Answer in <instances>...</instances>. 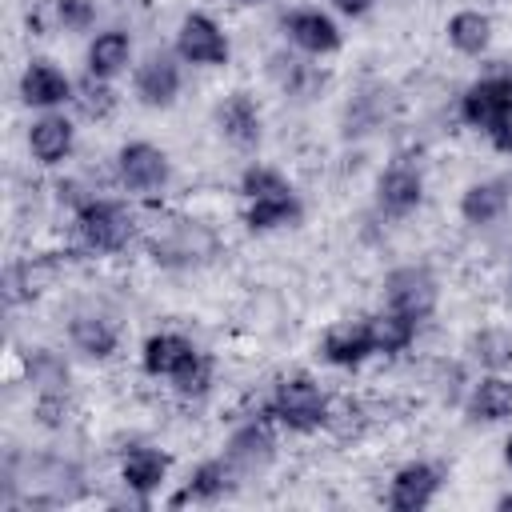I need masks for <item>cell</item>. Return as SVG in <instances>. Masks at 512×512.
Masks as SVG:
<instances>
[{"mask_svg": "<svg viewBox=\"0 0 512 512\" xmlns=\"http://www.w3.org/2000/svg\"><path fill=\"white\" fill-rule=\"evenodd\" d=\"M284 32L296 48L312 52V56H324V52H336L340 48V28L332 16H324L320 8H300L284 20Z\"/></svg>", "mask_w": 512, "mask_h": 512, "instance_id": "4fadbf2b", "label": "cell"}, {"mask_svg": "<svg viewBox=\"0 0 512 512\" xmlns=\"http://www.w3.org/2000/svg\"><path fill=\"white\" fill-rule=\"evenodd\" d=\"M460 116L472 128H480L492 140V148L512 152V76L496 72L476 80L460 100Z\"/></svg>", "mask_w": 512, "mask_h": 512, "instance_id": "3957f363", "label": "cell"}, {"mask_svg": "<svg viewBox=\"0 0 512 512\" xmlns=\"http://www.w3.org/2000/svg\"><path fill=\"white\" fill-rule=\"evenodd\" d=\"M228 480H232L228 460H208V464H200V468L188 476V484H184L168 504L180 508V504H208V500H220L224 488H228Z\"/></svg>", "mask_w": 512, "mask_h": 512, "instance_id": "7402d4cb", "label": "cell"}, {"mask_svg": "<svg viewBox=\"0 0 512 512\" xmlns=\"http://www.w3.org/2000/svg\"><path fill=\"white\" fill-rule=\"evenodd\" d=\"M272 72H276L280 88H288L296 96H304L316 84V68L304 64V60H292V56H272Z\"/></svg>", "mask_w": 512, "mask_h": 512, "instance_id": "f1b7e54d", "label": "cell"}, {"mask_svg": "<svg viewBox=\"0 0 512 512\" xmlns=\"http://www.w3.org/2000/svg\"><path fill=\"white\" fill-rule=\"evenodd\" d=\"M116 168H120V180L132 188V192H160L172 176L168 168V156L148 144V140H132L116 152Z\"/></svg>", "mask_w": 512, "mask_h": 512, "instance_id": "9c48e42d", "label": "cell"}, {"mask_svg": "<svg viewBox=\"0 0 512 512\" xmlns=\"http://www.w3.org/2000/svg\"><path fill=\"white\" fill-rule=\"evenodd\" d=\"M340 12H348V16H364L368 8H372V0H332Z\"/></svg>", "mask_w": 512, "mask_h": 512, "instance_id": "1f68e13d", "label": "cell"}, {"mask_svg": "<svg viewBox=\"0 0 512 512\" xmlns=\"http://www.w3.org/2000/svg\"><path fill=\"white\" fill-rule=\"evenodd\" d=\"M240 4H260V0H240Z\"/></svg>", "mask_w": 512, "mask_h": 512, "instance_id": "e575fe53", "label": "cell"}, {"mask_svg": "<svg viewBox=\"0 0 512 512\" xmlns=\"http://www.w3.org/2000/svg\"><path fill=\"white\" fill-rule=\"evenodd\" d=\"M180 92V64L168 52H152L140 68H136V96L152 108H168Z\"/></svg>", "mask_w": 512, "mask_h": 512, "instance_id": "5bb4252c", "label": "cell"}, {"mask_svg": "<svg viewBox=\"0 0 512 512\" xmlns=\"http://www.w3.org/2000/svg\"><path fill=\"white\" fill-rule=\"evenodd\" d=\"M72 140H76V132L64 116H40L28 128V148L40 164H60L72 152Z\"/></svg>", "mask_w": 512, "mask_h": 512, "instance_id": "ac0fdd59", "label": "cell"}, {"mask_svg": "<svg viewBox=\"0 0 512 512\" xmlns=\"http://www.w3.org/2000/svg\"><path fill=\"white\" fill-rule=\"evenodd\" d=\"M56 16H60L64 28L84 32V28L96 20V4H92V0H56Z\"/></svg>", "mask_w": 512, "mask_h": 512, "instance_id": "4dcf8cb0", "label": "cell"}, {"mask_svg": "<svg viewBox=\"0 0 512 512\" xmlns=\"http://www.w3.org/2000/svg\"><path fill=\"white\" fill-rule=\"evenodd\" d=\"M68 336H72V344L84 352V356H92V360H104V356H112L116 352V324L108 320V316H100V312H80V316H72V324H68Z\"/></svg>", "mask_w": 512, "mask_h": 512, "instance_id": "d6986e66", "label": "cell"}, {"mask_svg": "<svg viewBox=\"0 0 512 512\" xmlns=\"http://www.w3.org/2000/svg\"><path fill=\"white\" fill-rule=\"evenodd\" d=\"M272 416L292 432H316L328 424V400L308 372H292L272 392Z\"/></svg>", "mask_w": 512, "mask_h": 512, "instance_id": "5b68a950", "label": "cell"}, {"mask_svg": "<svg viewBox=\"0 0 512 512\" xmlns=\"http://www.w3.org/2000/svg\"><path fill=\"white\" fill-rule=\"evenodd\" d=\"M488 40H492V20L484 16V12H456L452 20H448V44L456 48V52H464V56H480L484 48H488Z\"/></svg>", "mask_w": 512, "mask_h": 512, "instance_id": "d4e9b609", "label": "cell"}, {"mask_svg": "<svg viewBox=\"0 0 512 512\" xmlns=\"http://www.w3.org/2000/svg\"><path fill=\"white\" fill-rule=\"evenodd\" d=\"M152 256L156 264L164 268H192V264H204L216 256V232L200 220H188V216H176L168 224L156 228L152 236Z\"/></svg>", "mask_w": 512, "mask_h": 512, "instance_id": "277c9868", "label": "cell"}, {"mask_svg": "<svg viewBox=\"0 0 512 512\" xmlns=\"http://www.w3.org/2000/svg\"><path fill=\"white\" fill-rule=\"evenodd\" d=\"M320 352H324V360H328V364H336V368H356V364H364V360L376 352L372 316L344 320V324L328 328V336H324Z\"/></svg>", "mask_w": 512, "mask_h": 512, "instance_id": "30bf717a", "label": "cell"}, {"mask_svg": "<svg viewBox=\"0 0 512 512\" xmlns=\"http://www.w3.org/2000/svg\"><path fill=\"white\" fill-rule=\"evenodd\" d=\"M504 460H508V468H512V436H508V444H504Z\"/></svg>", "mask_w": 512, "mask_h": 512, "instance_id": "836d02e7", "label": "cell"}, {"mask_svg": "<svg viewBox=\"0 0 512 512\" xmlns=\"http://www.w3.org/2000/svg\"><path fill=\"white\" fill-rule=\"evenodd\" d=\"M72 100L80 104V112H84L88 120L108 116V112H112V104H116V96H112L108 80H100V76H92V72H88V80L76 88V96H72Z\"/></svg>", "mask_w": 512, "mask_h": 512, "instance_id": "4316f807", "label": "cell"}, {"mask_svg": "<svg viewBox=\"0 0 512 512\" xmlns=\"http://www.w3.org/2000/svg\"><path fill=\"white\" fill-rule=\"evenodd\" d=\"M472 356L488 368H504V364H512V336L508 332H480V336H472Z\"/></svg>", "mask_w": 512, "mask_h": 512, "instance_id": "f546056e", "label": "cell"}, {"mask_svg": "<svg viewBox=\"0 0 512 512\" xmlns=\"http://www.w3.org/2000/svg\"><path fill=\"white\" fill-rule=\"evenodd\" d=\"M140 360H144V372L148 376H168L180 396H200L212 384V360L192 340H184L180 332H156V336H148Z\"/></svg>", "mask_w": 512, "mask_h": 512, "instance_id": "6da1fadb", "label": "cell"}, {"mask_svg": "<svg viewBox=\"0 0 512 512\" xmlns=\"http://www.w3.org/2000/svg\"><path fill=\"white\" fill-rule=\"evenodd\" d=\"M384 300H388L392 312H400V316L420 324L436 308V280H432L428 268H396L384 280Z\"/></svg>", "mask_w": 512, "mask_h": 512, "instance_id": "ba28073f", "label": "cell"}, {"mask_svg": "<svg viewBox=\"0 0 512 512\" xmlns=\"http://www.w3.org/2000/svg\"><path fill=\"white\" fill-rule=\"evenodd\" d=\"M164 476H168V456L164 452H156V448H128V456L120 464V480L132 492L148 496V492H156L164 484Z\"/></svg>", "mask_w": 512, "mask_h": 512, "instance_id": "ffe728a7", "label": "cell"}, {"mask_svg": "<svg viewBox=\"0 0 512 512\" xmlns=\"http://www.w3.org/2000/svg\"><path fill=\"white\" fill-rule=\"evenodd\" d=\"M216 124H220V132H224L232 144H240V148H252V144L260 140V108H256V100H252L248 92H232V96L216 108Z\"/></svg>", "mask_w": 512, "mask_h": 512, "instance_id": "2e32d148", "label": "cell"}, {"mask_svg": "<svg viewBox=\"0 0 512 512\" xmlns=\"http://www.w3.org/2000/svg\"><path fill=\"white\" fill-rule=\"evenodd\" d=\"M436 488H440V472L432 464H404L388 484V504L396 512H420L436 500Z\"/></svg>", "mask_w": 512, "mask_h": 512, "instance_id": "7c38bea8", "label": "cell"}, {"mask_svg": "<svg viewBox=\"0 0 512 512\" xmlns=\"http://www.w3.org/2000/svg\"><path fill=\"white\" fill-rule=\"evenodd\" d=\"M28 372H32V380L40 384V396H60V392H64L68 368H64L52 352H36V356L28 360Z\"/></svg>", "mask_w": 512, "mask_h": 512, "instance_id": "83f0119b", "label": "cell"}, {"mask_svg": "<svg viewBox=\"0 0 512 512\" xmlns=\"http://www.w3.org/2000/svg\"><path fill=\"white\" fill-rule=\"evenodd\" d=\"M176 56L188 60V64H204V68H216V64H228V36L220 32V24L204 12H192L180 20V32H176Z\"/></svg>", "mask_w": 512, "mask_h": 512, "instance_id": "52a82bcc", "label": "cell"}, {"mask_svg": "<svg viewBox=\"0 0 512 512\" xmlns=\"http://www.w3.org/2000/svg\"><path fill=\"white\" fill-rule=\"evenodd\" d=\"M508 208V180H480L468 184V192L460 196V216L468 224H492L496 216H504Z\"/></svg>", "mask_w": 512, "mask_h": 512, "instance_id": "44dd1931", "label": "cell"}, {"mask_svg": "<svg viewBox=\"0 0 512 512\" xmlns=\"http://www.w3.org/2000/svg\"><path fill=\"white\" fill-rule=\"evenodd\" d=\"M508 292H512V280H508Z\"/></svg>", "mask_w": 512, "mask_h": 512, "instance_id": "d590c367", "label": "cell"}, {"mask_svg": "<svg viewBox=\"0 0 512 512\" xmlns=\"http://www.w3.org/2000/svg\"><path fill=\"white\" fill-rule=\"evenodd\" d=\"M496 508H512V492H508V496H500V500H496Z\"/></svg>", "mask_w": 512, "mask_h": 512, "instance_id": "d6a6232c", "label": "cell"}, {"mask_svg": "<svg viewBox=\"0 0 512 512\" xmlns=\"http://www.w3.org/2000/svg\"><path fill=\"white\" fill-rule=\"evenodd\" d=\"M468 416L496 424L512 416V380L508 376H484L468 396Z\"/></svg>", "mask_w": 512, "mask_h": 512, "instance_id": "603a6c76", "label": "cell"}, {"mask_svg": "<svg viewBox=\"0 0 512 512\" xmlns=\"http://www.w3.org/2000/svg\"><path fill=\"white\" fill-rule=\"evenodd\" d=\"M240 192L248 196V228L252 232H272V228H288L300 220V200L292 192V184L276 172V168H264V164H252L240 180Z\"/></svg>", "mask_w": 512, "mask_h": 512, "instance_id": "7a4b0ae2", "label": "cell"}, {"mask_svg": "<svg viewBox=\"0 0 512 512\" xmlns=\"http://www.w3.org/2000/svg\"><path fill=\"white\" fill-rule=\"evenodd\" d=\"M424 196V180H420V168H412L408 160H396L380 172V184H376V200L388 216H408Z\"/></svg>", "mask_w": 512, "mask_h": 512, "instance_id": "8fae6325", "label": "cell"}, {"mask_svg": "<svg viewBox=\"0 0 512 512\" xmlns=\"http://www.w3.org/2000/svg\"><path fill=\"white\" fill-rule=\"evenodd\" d=\"M372 336H376V352L380 356H396L416 340V320L384 308L380 316H372Z\"/></svg>", "mask_w": 512, "mask_h": 512, "instance_id": "484cf974", "label": "cell"}, {"mask_svg": "<svg viewBox=\"0 0 512 512\" xmlns=\"http://www.w3.org/2000/svg\"><path fill=\"white\" fill-rule=\"evenodd\" d=\"M76 232L92 252H120L132 240V216L116 200H84L76 208Z\"/></svg>", "mask_w": 512, "mask_h": 512, "instance_id": "8992f818", "label": "cell"}, {"mask_svg": "<svg viewBox=\"0 0 512 512\" xmlns=\"http://www.w3.org/2000/svg\"><path fill=\"white\" fill-rule=\"evenodd\" d=\"M224 460H228L232 476H248V472H256V468H264V464L272 460V436H268V428H264V424L240 428V432L228 440Z\"/></svg>", "mask_w": 512, "mask_h": 512, "instance_id": "e0dca14e", "label": "cell"}, {"mask_svg": "<svg viewBox=\"0 0 512 512\" xmlns=\"http://www.w3.org/2000/svg\"><path fill=\"white\" fill-rule=\"evenodd\" d=\"M128 56H132V40L124 32H100L88 44V72L100 80H112L116 72L128 68Z\"/></svg>", "mask_w": 512, "mask_h": 512, "instance_id": "cb8c5ba5", "label": "cell"}, {"mask_svg": "<svg viewBox=\"0 0 512 512\" xmlns=\"http://www.w3.org/2000/svg\"><path fill=\"white\" fill-rule=\"evenodd\" d=\"M20 96H24V104H32V108H56V104L72 100V80H68L56 64L32 60V64L24 68V76H20Z\"/></svg>", "mask_w": 512, "mask_h": 512, "instance_id": "9a60e30c", "label": "cell"}]
</instances>
